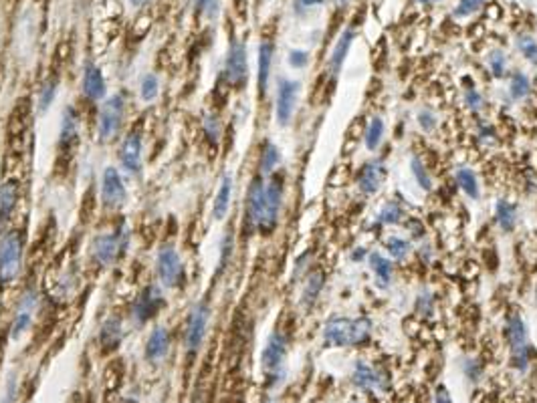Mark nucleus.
<instances>
[{
	"mask_svg": "<svg viewBox=\"0 0 537 403\" xmlns=\"http://www.w3.org/2000/svg\"><path fill=\"white\" fill-rule=\"evenodd\" d=\"M338 2V6H344V4H348V0H335Z\"/></svg>",
	"mask_w": 537,
	"mask_h": 403,
	"instance_id": "obj_56",
	"label": "nucleus"
},
{
	"mask_svg": "<svg viewBox=\"0 0 537 403\" xmlns=\"http://www.w3.org/2000/svg\"><path fill=\"white\" fill-rule=\"evenodd\" d=\"M536 300H537V289H536Z\"/></svg>",
	"mask_w": 537,
	"mask_h": 403,
	"instance_id": "obj_57",
	"label": "nucleus"
},
{
	"mask_svg": "<svg viewBox=\"0 0 537 403\" xmlns=\"http://www.w3.org/2000/svg\"><path fill=\"white\" fill-rule=\"evenodd\" d=\"M285 355H287V339L283 333L275 331L268 337L267 347L263 349V355H261V365L268 375H277L281 371Z\"/></svg>",
	"mask_w": 537,
	"mask_h": 403,
	"instance_id": "obj_14",
	"label": "nucleus"
},
{
	"mask_svg": "<svg viewBox=\"0 0 537 403\" xmlns=\"http://www.w3.org/2000/svg\"><path fill=\"white\" fill-rule=\"evenodd\" d=\"M101 202L108 210H119L128 202V189L124 184V178L119 169L115 167H106L104 178H101Z\"/></svg>",
	"mask_w": 537,
	"mask_h": 403,
	"instance_id": "obj_10",
	"label": "nucleus"
},
{
	"mask_svg": "<svg viewBox=\"0 0 537 403\" xmlns=\"http://www.w3.org/2000/svg\"><path fill=\"white\" fill-rule=\"evenodd\" d=\"M529 93H531V81H529V77H527L525 73H521V71L513 73L509 81L511 99L521 101V99H525Z\"/></svg>",
	"mask_w": 537,
	"mask_h": 403,
	"instance_id": "obj_31",
	"label": "nucleus"
},
{
	"mask_svg": "<svg viewBox=\"0 0 537 403\" xmlns=\"http://www.w3.org/2000/svg\"><path fill=\"white\" fill-rule=\"evenodd\" d=\"M386 248H388V254L394 258V260H404L406 254L410 252V242H406L400 236H392L386 242Z\"/></svg>",
	"mask_w": 537,
	"mask_h": 403,
	"instance_id": "obj_37",
	"label": "nucleus"
},
{
	"mask_svg": "<svg viewBox=\"0 0 537 403\" xmlns=\"http://www.w3.org/2000/svg\"><path fill=\"white\" fill-rule=\"evenodd\" d=\"M420 4H432V2H438V0H418Z\"/></svg>",
	"mask_w": 537,
	"mask_h": 403,
	"instance_id": "obj_55",
	"label": "nucleus"
},
{
	"mask_svg": "<svg viewBox=\"0 0 537 403\" xmlns=\"http://www.w3.org/2000/svg\"><path fill=\"white\" fill-rule=\"evenodd\" d=\"M81 87H83V95L89 101H101L108 93L106 89V79L101 69L95 63H85L83 67V79H81Z\"/></svg>",
	"mask_w": 537,
	"mask_h": 403,
	"instance_id": "obj_17",
	"label": "nucleus"
},
{
	"mask_svg": "<svg viewBox=\"0 0 537 403\" xmlns=\"http://www.w3.org/2000/svg\"><path fill=\"white\" fill-rule=\"evenodd\" d=\"M481 139L483 141H489V143H495V132H493V127H487V125H481Z\"/></svg>",
	"mask_w": 537,
	"mask_h": 403,
	"instance_id": "obj_52",
	"label": "nucleus"
},
{
	"mask_svg": "<svg viewBox=\"0 0 537 403\" xmlns=\"http://www.w3.org/2000/svg\"><path fill=\"white\" fill-rule=\"evenodd\" d=\"M416 119H418V125H420V130L422 132H434L436 130V123H438V119H436V113L432 111V109L424 107L418 111V115H416Z\"/></svg>",
	"mask_w": 537,
	"mask_h": 403,
	"instance_id": "obj_39",
	"label": "nucleus"
},
{
	"mask_svg": "<svg viewBox=\"0 0 537 403\" xmlns=\"http://www.w3.org/2000/svg\"><path fill=\"white\" fill-rule=\"evenodd\" d=\"M283 192H285V182L283 176L275 174L271 176V180L265 182V216H263V224L259 232H271L277 226L279 212L283 206Z\"/></svg>",
	"mask_w": 537,
	"mask_h": 403,
	"instance_id": "obj_7",
	"label": "nucleus"
},
{
	"mask_svg": "<svg viewBox=\"0 0 537 403\" xmlns=\"http://www.w3.org/2000/svg\"><path fill=\"white\" fill-rule=\"evenodd\" d=\"M465 105L471 109V111H479V109L483 107V95H481L475 87L467 89V91H465Z\"/></svg>",
	"mask_w": 537,
	"mask_h": 403,
	"instance_id": "obj_44",
	"label": "nucleus"
},
{
	"mask_svg": "<svg viewBox=\"0 0 537 403\" xmlns=\"http://www.w3.org/2000/svg\"><path fill=\"white\" fill-rule=\"evenodd\" d=\"M233 246H235V240H233V232H226V236L222 238V246H220V269L226 267L231 254H233Z\"/></svg>",
	"mask_w": 537,
	"mask_h": 403,
	"instance_id": "obj_45",
	"label": "nucleus"
},
{
	"mask_svg": "<svg viewBox=\"0 0 537 403\" xmlns=\"http://www.w3.org/2000/svg\"><path fill=\"white\" fill-rule=\"evenodd\" d=\"M19 196H21L19 180H8L0 186V226L10 220L19 204Z\"/></svg>",
	"mask_w": 537,
	"mask_h": 403,
	"instance_id": "obj_19",
	"label": "nucleus"
},
{
	"mask_svg": "<svg viewBox=\"0 0 537 403\" xmlns=\"http://www.w3.org/2000/svg\"><path fill=\"white\" fill-rule=\"evenodd\" d=\"M156 274L164 287L174 289L184 280V267L174 246H162L156 254Z\"/></svg>",
	"mask_w": 537,
	"mask_h": 403,
	"instance_id": "obj_6",
	"label": "nucleus"
},
{
	"mask_svg": "<svg viewBox=\"0 0 537 403\" xmlns=\"http://www.w3.org/2000/svg\"><path fill=\"white\" fill-rule=\"evenodd\" d=\"M410 169H412V176H414L416 184L424 189V192H430V189H432V178H430V174L427 172L424 163L418 160V158H412V160H410Z\"/></svg>",
	"mask_w": 537,
	"mask_h": 403,
	"instance_id": "obj_34",
	"label": "nucleus"
},
{
	"mask_svg": "<svg viewBox=\"0 0 537 403\" xmlns=\"http://www.w3.org/2000/svg\"><path fill=\"white\" fill-rule=\"evenodd\" d=\"M55 95H57V81H47L45 87L41 89V95H39V109L45 111V109L51 107Z\"/></svg>",
	"mask_w": 537,
	"mask_h": 403,
	"instance_id": "obj_40",
	"label": "nucleus"
},
{
	"mask_svg": "<svg viewBox=\"0 0 537 403\" xmlns=\"http://www.w3.org/2000/svg\"><path fill=\"white\" fill-rule=\"evenodd\" d=\"M485 2H487V0H460V2H458V8L455 10V17H457V19L469 17V14H473L475 10H479Z\"/></svg>",
	"mask_w": 537,
	"mask_h": 403,
	"instance_id": "obj_43",
	"label": "nucleus"
},
{
	"mask_svg": "<svg viewBox=\"0 0 537 403\" xmlns=\"http://www.w3.org/2000/svg\"><path fill=\"white\" fill-rule=\"evenodd\" d=\"M141 137L137 134H130L121 141L119 163L128 176H137L141 172Z\"/></svg>",
	"mask_w": 537,
	"mask_h": 403,
	"instance_id": "obj_15",
	"label": "nucleus"
},
{
	"mask_svg": "<svg viewBox=\"0 0 537 403\" xmlns=\"http://www.w3.org/2000/svg\"><path fill=\"white\" fill-rule=\"evenodd\" d=\"M158 91H160V81L156 75L148 73L139 83V97L144 101H154L158 97Z\"/></svg>",
	"mask_w": 537,
	"mask_h": 403,
	"instance_id": "obj_35",
	"label": "nucleus"
},
{
	"mask_svg": "<svg viewBox=\"0 0 537 403\" xmlns=\"http://www.w3.org/2000/svg\"><path fill=\"white\" fill-rule=\"evenodd\" d=\"M299 81L293 79H281L279 81V89H277V107H275V115H277V123L281 127H287L293 113H295L297 97H299Z\"/></svg>",
	"mask_w": 537,
	"mask_h": 403,
	"instance_id": "obj_12",
	"label": "nucleus"
},
{
	"mask_svg": "<svg viewBox=\"0 0 537 403\" xmlns=\"http://www.w3.org/2000/svg\"><path fill=\"white\" fill-rule=\"evenodd\" d=\"M384 174H386V167L380 160L366 161L358 174V188L362 194L366 196H372L376 194L380 186H382V180H384Z\"/></svg>",
	"mask_w": 537,
	"mask_h": 403,
	"instance_id": "obj_18",
	"label": "nucleus"
},
{
	"mask_svg": "<svg viewBox=\"0 0 537 403\" xmlns=\"http://www.w3.org/2000/svg\"><path fill=\"white\" fill-rule=\"evenodd\" d=\"M353 39H355V32L348 28V30H344V34L340 37V41H338V45L333 47V51H331V56H329V73H331V77H338L340 75V71H342V67H344V61H346V56H348L349 47H351V43H353Z\"/></svg>",
	"mask_w": 537,
	"mask_h": 403,
	"instance_id": "obj_21",
	"label": "nucleus"
},
{
	"mask_svg": "<svg viewBox=\"0 0 537 403\" xmlns=\"http://www.w3.org/2000/svg\"><path fill=\"white\" fill-rule=\"evenodd\" d=\"M323 0H295V10L297 12H303V10H307V8H311V6H315V4H322Z\"/></svg>",
	"mask_w": 537,
	"mask_h": 403,
	"instance_id": "obj_51",
	"label": "nucleus"
},
{
	"mask_svg": "<svg viewBox=\"0 0 537 403\" xmlns=\"http://www.w3.org/2000/svg\"><path fill=\"white\" fill-rule=\"evenodd\" d=\"M465 371H467V377H471V379H475V381H477V377L481 375V367H479V363H477V361H471V359H467V363H465Z\"/></svg>",
	"mask_w": 537,
	"mask_h": 403,
	"instance_id": "obj_48",
	"label": "nucleus"
},
{
	"mask_svg": "<svg viewBox=\"0 0 537 403\" xmlns=\"http://www.w3.org/2000/svg\"><path fill=\"white\" fill-rule=\"evenodd\" d=\"M307 63H309V54L305 51H291L289 53V65L293 69H303V67H307Z\"/></svg>",
	"mask_w": 537,
	"mask_h": 403,
	"instance_id": "obj_47",
	"label": "nucleus"
},
{
	"mask_svg": "<svg viewBox=\"0 0 537 403\" xmlns=\"http://www.w3.org/2000/svg\"><path fill=\"white\" fill-rule=\"evenodd\" d=\"M323 282H325V276H323L322 270H315V272H311L309 276H307V282H305V287H303V295H301V302L305 304V307H311L315 300H318V296L323 291Z\"/></svg>",
	"mask_w": 537,
	"mask_h": 403,
	"instance_id": "obj_30",
	"label": "nucleus"
},
{
	"mask_svg": "<svg viewBox=\"0 0 537 403\" xmlns=\"http://www.w3.org/2000/svg\"><path fill=\"white\" fill-rule=\"evenodd\" d=\"M166 304V298H164V293H162L160 287H154L150 285L148 289L141 291V295L135 298L134 309H132V315H134V321L141 327L146 322H150Z\"/></svg>",
	"mask_w": 537,
	"mask_h": 403,
	"instance_id": "obj_11",
	"label": "nucleus"
},
{
	"mask_svg": "<svg viewBox=\"0 0 537 403\" xmlns=\"http://www.w3.org/2000/svg\"><path fill=\"white\" fill-rule=\"evenodd\" d=\"M208 307L206 302H198L190 309L188 319H186V331H184V347L188 353H196L200 349L204 335H206V324H208Z\"/></svg>",
	"mask_w": 537,
	"mask_h": 403,
	"instance_id": "obj_8",
	"label": "nucleus"
},
{
	"mask_svg": "<svg viewBox=\"0 0 537 403\" xmlns=\"http://www.w3.org/2000/svg\"><path fill=\"white\" fill-rule=\"evenodd\" d=\"M248 77V59L246 47L241 41H233L224 61V79L233 87H242Z\"/></svg>",
	"mask_w": 537,
	"mask_h": 403,
	"instance_id": "obj_9",
	"label": "nucleus"
},
{
	"mask_svg": "<svg viewBox=\"0 0 537 403\" xmlns=\"http://www.w3.org/2000/svg\"><path fill=\"white\" fill-rule=\"evenodd\" d=\"M362 258H366V250L364 248H355V252L351 254V260H362Z\"/></svg>",
	"mask_w": 537,
	"mask_h": 403,
	"instance_id": "obj_53",
	"label": "nucleus"
},
{
	"mask_svg": "<svg viewBox=\"0 0 537 403\" xmlns=\"http://www.w3.org/2000/svg\"><path fill=\"white\" fill-rule=\"evenodd\" d=\"M130 2H132V4H137V6H139V4H146L148 0H130Z\"/></svg>",
	"mask_w": 537,
	"mask_h": 403,
	"instance_id": "obj_54",
	"label": "nucleus"
},
{
	"mask_svg": "<svg viewBox=\"0 0 537 403\" xmlns=\"http://www.w3.org/2000/svg\"><path fill=\"white\" fill-rule=\"evenodd\" d=\"M455 180H457L458 188L462 189L471 200H479L481 198V188H479L477 174L471 167H458L457 172H455Z\"/></svg>",
	"mask_w": 537,
	"mask_h": 403,
	"instance_id": "obj_27",
	"label": "nucleus"
},
{
	"mask_svg": "<svg viewBox=\"0 0 537 403\" xmlns=\"http://www.w3.org/2000/svg\"><path fill=\"white\" fill-rule=\"evenodd\" d=\"M434 403H453L451 393L447 391L445 385H438V387H436V391H434Z\"/></svg>",
	"mask_w": 537,
	"mask_h": 403,
	"instance_id": "obj_49",
	"label": "nucleus"
},
{
	"mask_svg": "<svg viewBox=\"0 0 537 403\" xmlns=\"http://www.w3.org/2000/svg\"><path fill=\"white\" fill-rule=\"evenodd\" d=\"M124 337V327L121 321L117 317H109L108 321L104 322L101 333H99V343L104 345V349H117V345L121 343Z\"/></svg>",
	"mask_w": 537,
	"mask_h": 403,
	"instance_id": "obj_25",
	"label": "nucleus"
},
{
	"mask_svg": "<svg viewBox=\"0 0 537 403\" xmlns=\"http://www.w3.org/2000/svg\"><path fill=\"white\" fill-rule=\"evenodd\" d=\"M130 244V230L121 224L117 230L99 234L93 240V258L101 267H113L119 256L126 252V246Z\"/></svg>",
	"mask_w": 537,
	"mask_h": 403,
	"instance_id": "obj_3",
	"label": "nucleus"
},
{
	"mask_svg": "<svg viewBox=\"0 0 537 403\" xmlns=\"http://www.w3.org/2000/svg\"><path fill=\"white\" fill-rule=\"evenodd\" d=\"M517 47L523 53V56H527L531 63H537V41L529 34H523L517 39Z\"/></svg>",
	"mask_w": 537,
	"mask_h": 403,
	"instance_id": "obj_38",
	"label": "nucleus"
},
{
	"mask_svg": "<svg viewBox=\"0 0 537 403\" xmlns=\"http://www.w3.org/2000/svg\"><path fill=\"white\" fill-rule=\"evenodd\" d=\"M505 67H507V59L503 51H493L489 54V69L493 71L495 77H503L505 75Z\"/></svg>",
	"mask_w": 537,
	"mask_h": 403,
	"instance_id": "obj_41",
	"label": "nucleus"
},
{
	"mask_svg": "<svg viewBox=\"0 0 537 403\" xmlns=\"http://www.w3.org/2000/svg\"><path fill=\"white\" fill-rule=\"evenodd\" d=\"M400 218H402V208H400V204H398V202H388V204L380 210V214H378V222H380V224H398Z\"/></svg>",
	"mask_w": 537,
	"mask_h": 403,
	"instance_id": "obj_36",
	"label": "nucleus"
},
{
	"mask_svg": "<svg viewBox=\"0 0 537 403\" xmlns=\"http://www.w3.org/2000/svg\"><path fill=\"white\" fill-rule=\"evenodd\" d=\"M79 127H81V119L77 109L73 105L63 111V117H61V130H59V149L63 152H69L71 147H75L79 143Z\"/></svg>",
	"mask_w": 537,
	"mask_h": 403,
	"instance_id": "obj_16",
	"label": "nucleus"
},
{
	"mask_svg": "<svg viewBox=\"0 0 537 403\" xmlns=\"http://www.w3.org/2000/svg\"><path fill=\"white\" fill-rule=\"evenodd\" d=\"M30 322H32V300L27 298V300H23L21 309H19L17 315H14L12 329H10V337H12V339H19L21 335H25L28 329H30Z\"/></svg>",
	"mask_w": 537,
	"mask_h": 403,
	"instance_id": "obj_28",
	"label": "nucleus"
},
{
	"mask_svg": "<svg viewBox=\"0 0 537 403\" xmlns=\"http://www.w3.org/2000/svg\"><path fill=\"white\" fill-rule=\"evenodd\" d=\"M384 121L380 119V117H374L370 123H368V127H366V134H364V141H366V147L370 149V152H376L378 147H380V143H382V137H384Z\"/></svg>",
	"mask_w": 537,
	"mask_h": 403,
	"instance_id": "obj_32",
	"label": "nucleus"
},
{
	"mask_svg": "<svg viewBox=\"0 0 537 403\" xmlns=\"http://www.w3.org/2000/svg\"><path fill=\"white\" fill-rule=\"evenodd\" d=\"M25 242L19 230H10L0 238V285H12L23 270Z\"/></svg>",
	"mask_w": 537,
	"mask_h": 403,
	"instance_id": "obj_2",
	"label": "nucleus"
},
{
	"mask_svg": "<svg viewBox=\"0 0 537 403\" xmlns=\"http://www.w3.org/2000/svg\"><path fill=\"white\" fill-rule=\"evenodd\" d=\"M372 322L366 317H331L323 327V341L329 347H355L370 339Z\"/></svg>",
	"mask_w": 537,
	"mask_h": 403,
	"instance_id": "obj_1",
	"label": "nucleus"
},
{
	"mask_svg": "<svg viewBox=\"0 0 537 403\" xmlns=\"http://www.w3.org/2000/svg\"><path fill=\"white\" fill-rule=\"evenodd\" d=\"M218 130H220V125H218V121H216V117H206V134H208V137H213V139H216L218 137Z\"/></svg>",
	"mask_w": 537,
	"mask_h": 403,
	"instance_id": "obj_50",
	"label": "nucleus"
},
{
	"mask_svg": "<svg viewBox=\"0 0 537 403\" xmlns=\"http://www.w3.org/2000/svg\"><path fill=\"white\" fill-rule=\"evenodd\" d=\"M495 218H497L499 228L509 234L517 226V206L507 202V200H499L497 206H495Z\"/></svg>",
	"mask_w": 537,
	"mask_h": 403,
	"instance_id": "obj_26",
	"label": "nucleus"
},
{
	"mask_svg": "<svg viewBox=\"0 0 537 403\" xmlns=\"http://www.w3.org/2000/svg\"><path fill=\"white\" fill-rule=\"evenodd\" d=\"M505 335L511 347V363L517 371L525 373L529 367V343H527V329L523 319L517 313H511L507 324H505Z\"/></svg>",
	"mask_w": 537,
	"mask_h": 403,
	"instance_id": "obj_4",
	"label": "nucleus"
},
{
	"mask_svg": "<svg viewBox=\"0 0 537 403\" xmlns=\"http://www.w3.org/2000/svg\"><path fill=\"white\" fill-rule=\"evenodd\" d=\"M351 381L355 387L360 389H374V387H382L380 385V377L378 373L366 363V361H355L353 371H351Z\"/></svg>",
	"mask_w": 537,
	"mask_h": 403,
	"instance_id": "obj_24",
	"label": "nucleus"
},
{
	"mask_svg": "<svg viewBox=\"0 0 537 403\" xmlns=\"http://www.w3.org/2000/svg\"><path fill=\"white\" fill-rule=\"evenodd\" d=\"M416 313L424 315V317H432V313H434V298H432L429 291L420 293L418 298H416Z\"/></svg>",
	"mask_w": 537,
	"mask_h": 403,
	"instance_id": "obj_42",
	"label": "nucleus"
},
{
	"mask_svg": "<svg viewBox=\"0 0 537 403\" xmlns=\"http://www.w3.org/2000/svg\"><path fill=\"white\" fill-rule=\"evenodd\" d=\"M196 6H198V10H200L206 19H215L216 14H218L220 2H218V0H196Z\"/></svg>",
	"mask_w": 537,
	"mask_h": 403,
	"instance_id": "obj_46",
	"label": "nucleus"
},
{
	"mask_svg": "<svg viewBox=\"0 0 537 403\" xmlns=\"http://www.w3.org/2000/svg\"><path fill=\"white\" fill-rule=\"evenodd\" d=\"M263 216H265V180L263 176H257L253 178L246 196V222L255 230H261Z\"/></svg>",
	"mask_w": 537,
	"mask_h": 403,
	"instance_id": "obj_13",
	"label": "nucleus"
},
{
	"mask_svg": "<svg viewBox=\"0 0 537 403\" xmlns=\"http://www.w3.org/2000/svg\"><path fill=\"white\" fill-rule=\"evenodd\" d=\"M273 54H275V47H273L268 41H263L261 47H259V75H257L261 95H267L268 77H271V65H273Z\"/></svg>",
	"mask_w": 537,
	"mask_h": 403,
	"instance_id": "obj_23",
	"label": "nucleus"
},
{
	"mask_svg": "<svg viewBox=\"0 0 537 403\" xmlns=\"http://www.w3.org/2000/svg\"><path fill=\"white\" fill-rule=\"evenodd\" d=\"M281 161V152L279 147L273 143V141H267L265 147H263V156H261V174L263 176H268L275 172V167L279 165Z\"/></svg>",
	"mask_w": 537,
	"mask_h": 403,
	"instance_id": "obj_33",
	"label": "nucleus"
},
{
	"mask_svg": "<svg viewBox=\"0 0 537 403\" xmlns=\"http://www.w3.org/2000/svg\"><path fill=\"white\" fill-rule=\"evenodd\" d=\"M368 262H370V269L372 272L376 274V278L380 280V285L382 287H388L390 285V280H392V262L386 258V256H382L380 252H372L370 256H368Z\"/></svg>",
	"mask_w": 537,
	"mask_h": 403,
	"instance_id": "obj_29",
	"label": "nucleus"
},
{
	"mask_svg": "<svg viewBox=\"0 0 537 403\" xmlns=\"http://www.w3.org/2000/svg\"><path fill=\"white\" fill-rule=\"evenodd\" d=\"M124 117H126V99L121 93H115L101 105L99 111L97 132L101 141H111L119 134V130L124 127Z\"/></svg>",
	"mask_w": 537,
	"mask_h": 403,
	"instance_id": "obj_5",
	"label": "nucleus"
},
{
	"mask_svg": "<svg viewBox=\"0 0 537 403\" xmlns=\"http://www.w3.org/2000/svg\"><path fill=\"white\" fill-rule=\"evenodd\" d=\"M231 198H233V176L224 174L220 180V186L216 192L215 204H213V216L216 220H224L231 208Z\"/></svg>",
	"mask_w": 537,
	"mask_h": 403,
	"instance_id": "obj_22",
	"label": "nucleus"
},
{
	"mask_svg": "<svg viewBox=\"0 0 537 403\" xmlns=\"http://www.w3.org/2000/svg\"><path fill=\"white\" fill-rule=\"evenodd\" d=\"M168 351H170V333L164 327L154 329L146 341V359L152 363H158L168 355Z\"/></svg>",
	"mask_w": 537,
	"mask_h": 403,
	"instance_id": "obj_20",
	"label": "nucleus"
}]
</instances>
